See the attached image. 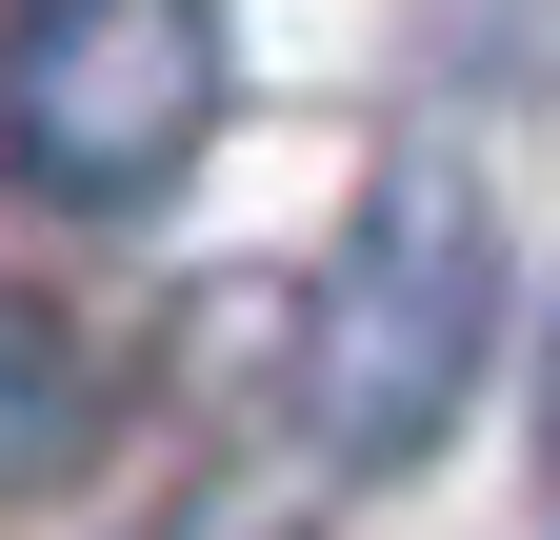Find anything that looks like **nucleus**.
Listing matches in <instances>:
<instances>
[{
	"instance_id": "nucleus-3",
	"label": "nucleus",
	"mask_w": 560,
	"mask_h": 540,
	"mask_svg": "<svg viewBox=\"0 0 560 540\" xmlns=\"http://www.w3.org/2000/svg\"><path fill=\"white\" fill-rule=\"evenodd\" d=\"M540 520H560V341H540Z\"/></svg>"
},
{
	"instance_id": "nucleus-2",
	"label": "nucleus",
	"mask_w": 560,
	"mask_h": 540,
	"mask_svg": "<svg viewBox=\"0 0 560 540\" xmlns=\"http://www.w3.org/2000/svg\"><path fill=\"white\" fill-rule=\"evenodd\" d=\"M221 120V21L200 0H21V81L0 141L40 200H161Z\"/></svg>"
},
{
	"instance_id": "nucleus-1",
	"label": "nucleus",
	"mask_w": 560,
	"mask_h": 540,
	"mask_svg": "<svg viewBox=\"0 0 560 540\" xmlns=\"http://www.w3.org/2000/svg\"><path fill=\"white\" fill-rule=\"evenodd\" d=\"M480 320H501V221H480V180L441 161H400L361 200V240L320 260V341H301V400H320V441L361 460H420L480 400Z\"/></svg>"
}]
</instances>
